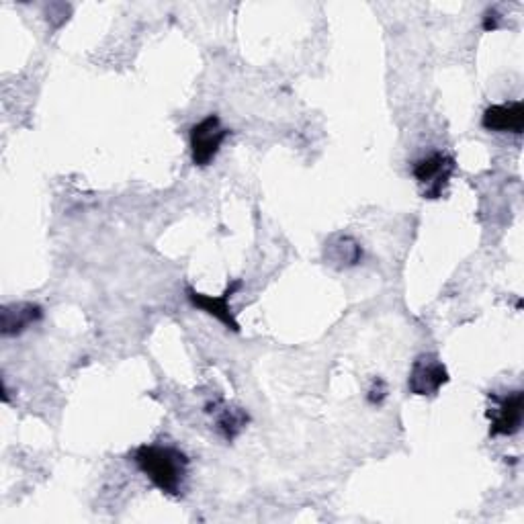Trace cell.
Segmentation results:
<instances>
[{
  "instance_id": "obj_1",
  "label": "cell",
  "mask_w": 524,
  "mask_h": 524,
  "mask_svg": "<svg viewBox=\"0 0 524 524\" xmlns=\"http://www.w3.org/2000/svg\"><path fill=\"white\" fill-rule=\"evenodd\" d=\"M134 463L162 494L172 498L183 494L191 459L181 449L170 445H142L134 451Z\"/></svg>"
},
{
  "instance_id": "obj_2",
  "label": "cell",
  "mask_w": 524,
  "mask_h": 524,
  "mask_svg": "<svg viewBox=\"0 0 524 524\" xmlns=\"http://www.w3.org/2000/svg\"><path fill=\"white\" fill-rule=\"evenodd\" d=\"M228 136H230V129L224 127L220 115H215V113L195 123L189 131V146H191L193 164L199 168L209 166L215 160V156L220 154Z\"/></svg>"
},
{
  "instance_id": "obj_3",
  "label": "cell",
  "mask_w": 524,
  "mask_h": 524,
  "mask_svg": "<svg viewBox=\"0 0 524 524\" xmlns=\"http://www.w3.org/2000/svg\"><path fill=\"white\" fill-rule=\"evenodd\" d=\"M457 162L445 152H432L424 158H418L412 164V174L416 183L422 187L424 199H441L445 187L455 174Z\"/></svg>"
},
{
  "instance_id": "obj_4",
  "label": "cell",
  "mask_w": 524,
  "mask_h": 524,
  "mask_svg": "<svg viewBox=\"0 0 524 524\" xmlns=\"http://www.w3.org/2000/svg\"><path fill=\"white\" fill-rule=\"evenodd\" d=\"M490 436H514L522 428L524 418V391L516 389L504 396L490 393Z\"/></svg>"
},
{
  "instance_id": "obj_5",
  "label": "cell",
  "mask_w": 524,
  "mask_h": 524,
  "mask_svg": "<svg viewBox=\"0 0 524 524\" xmlns=\"http://www.w3.org/2000/svg\"><path fill=\"white\" fill-rule=\"evenodd\" d=\"M449 383V371L445 367V363L432 355H420L410 369V377H408V389L414 396L420 398H430L436 396V393L441 391L443 385Z\"/></svg>"
},
{
  "instance_id": "obj_6",
  "label": "cell",
  "mask_w": 524,
  "mask_h": 524,
  "mask_svg": "<svg viewBox=\"0 0 524 524\" xmlns=\"http://www.w3.org/2000/svg\"><path fill=\"white\" fill-rule=\"evenodd\" d=\"M240 287H242V281H232L226 287V291L222 295H217V297L215 295H205V293H199L193 287H187L185 295H187V299H189V303L193 305V308L205 312L207 316H213L217 322H222L228 330L240 332V324H238V320H236V316H234V312L230 308V299H232V295L236 291H240Z\"/></svg>"
},
{
  "instance_id": "obj_7",
  "label": "cell",
  "mask_w": 524,
  "mask_h": 524,
  "mask_svg": "<svg viewBox=\"0 0 524 524\" xmlns=\"http://www.w3.org/2000/svg\"><path fill=\"white\" fill-rule=\"evenodd\" d=\"M482 125L496 134H514L520 136L524 131V103H502L490 105L482 115Z\"/></svg>"
},
{
  "instance_id": "obj_8",
  "label": "cell",
  "mask_w": 524,
  "mask_h": 524,
  "mask_svg": "<svg viewBox=\"0 0 524 524\" xmlns=\"http://www.w3.org/2000/svg\"><path fill=\"white\" fill-rule=\"evenodd\" d=\"M43 310L35 303H11L0 312V332L3 336L23 334L27 328L41 322Z\"/></svg>"
},
{
  "instance_id": "obj_9",
  "label": "cell",
  "mask_w": 524,
  "mask_h": 524,
  "mask_svg": "<svg viewBox=\"0 0 524 524\" xmlns=\"http://www.w3.org/2000/svg\"><path fill=\"white\" fill-rule=\"evenodd\" d=\"M326 256L330 260V265H334L336 269H344V267L359 265L363 250L361 244L351 236H338L326 244Z\"/></svg>"
},
{
  "instance_id": "obj_10",
  "label": "cell",
  "mask_w": 524,
  "mask_h": 524,
  "mask_svg": "<svg viewBox=\"0 0 524 524\" xmlns=\"http://www.w3.org/2000/svg\"><path fill=\"white\" fill-rule=\"evenodd\" d=\"M246 422H248V416L242 410L226 408L220 414V418H217V430L224 434L226 441H234L236 436L242 432V428L246 426Z\"/></svg>"
},
{
  "instance_id": "obj_11",
  "label": "cell",
  "mask_w": 524,
  "mask_h": 524,
  "mask_svg": "<svg viewBox=\"0 0 524 524\" xmlns=\"http://www.w3.org/2000/svg\"><path fill=\"white\" fill-rule=\"evenodd\" d=\"M385 398H387V383H385L381 377H375V379H373V385H371V389H369L367 402L373 404V406H381Z\"/></svg>"
},
{
  "instance_id": "obj_12",
  "label": "cell",
  "mask_w": 524,
  "mask_h": 524,
  "mask_svg": "<svg viewBox=\"0 0 524 524\" xmlns=\"http://www.w3.org/2000/svg\"><path fill=\"white\" fill-rule=\"evenodd\" d=\"M498 19H500V15L492 9V11H488L486 13V17H484V29L486 31H494V29H498L500 25H498Z\"/></svg>"
}]
</instances>
